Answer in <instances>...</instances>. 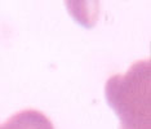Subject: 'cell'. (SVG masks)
<instances>
[{
  "mask_svg": "<svg viewBox=\"0 0 151 129\" xmlns=\"http://www.w3.org/2000/svg\"><path fill=\"white\" fill-rule=\"evenodd\" d=\"M0 129H54V127L43 113L27 108L11 116Z\"/></svg>",
  "mask_w": 151,
  "mask_h": 129,
  "instance_id": "2",
  "label": "cell"
},
{
  "mask_svg": "<svg viewBox=\"0 0 151 129\" xmlns=\"http://www.w3.org/2000/svg\"><path fill=\"white\" fill-rule=\"evenodd\" d=\"M105 96L119 116V129H151L150 58L137 61L125 74L110 77Z\"/></svg>",
  "mask_w": 151,
  "mask_h": 129,
  "instance_id": "1",
  "label": "cell"
}]
</instances>
